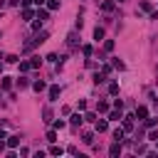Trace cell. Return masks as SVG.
<instances>
[{
    "instance_id": "277c9868",
    "label": "cell",
    "mask_w": 158,
    "mask_h": 158,
    "mask_svg": "<svg viewBox=\"0 0 158 158\" xmlns=\"http://www.w3.org/2000/svg\"><path fill=\"white\" fill-rule=\"evenodd\" d=\"M123 131H133V116H126L123 118Z\"/></svg>"
},
{
    "instance_id": "9c48e42d",
    "label": "cell",
    "mask_w": 158,
    "mask_h": 158,
    "mask_svg": "<svg viewBox=\"0 0 158 158\" xmlns=\"http://www.w3.org/2000/svg\"><path fill=\"white\" fill-rule=\"evenodd\" d=\"M81 141H84L86 146H91V143H94V133H91V131H86V133L81 136Z\"/></svg>"
},
{
    "instance_id": "d4e9b609",
    "label": "cell",
    "mask_w": 158,
    "mask_h": 158,
    "mask_svg": "<svg viewBox=\"0 0 158 158\" xmlns=\"http://www.w3.org/2000/svg\"><path fill=\"white\" fill-rule=\"evenodd\" d=\"M5 62H10V64H17V62H20V59H17V57H15V54H7V57H5Z\"/></svg>"
},
{
    "instance_id": "74e56055",
    "label": "cell",
    "mask_w": 158,
    "mask_h": 158,
    "mask_svg": "<svg viewBox=\"0 0 158 158\" xmlns=\"http://www.w3.org/2000/svg\"><path fill=\"white\" fill-rule=\"evenodd\" d=\"M2 151H5V143H2V141H0V153H2Z\"/></svg>"
},
{
    "instance_id": "ac0fdd59",
    "label": "cell",
    "mask_w": 158,
    "mask_h": 158,
    "mask_svg": "<svg viewBox=\"0 0 158 158\" xmlns=\"http://www.w3.org/2000/svg\"><path fill=\"white\" fill-rule=\"evenodd\" d=\"M30 64H32V69H37V67L42 64V57H32V59H30Z\"/></svg>"
},
{
    "instance_id": "60d3db41",
    "label": "cell",
    "mask_w": 158,
    "mask_h": 158,
    "mask_svg": "<svg viewBox=\"0 0 158 158\" xmlns=\"http://www.w3.org/2000/svg\"><path fill=\"white\" fill-rule=\"evenodd\" d=\"M118 2H123V0H118Z\"/></svg>"
},
{
    "instance_id": "d6986e66",
    "label": "cell",
    "mask_w": 158,
    "mask_h": 158,
    "mask_svg": "<svg viewBox=\"0 0 158 158\" xmlns=\"http://www.w3.org/2000/svg\"><path fill=\"white\" fill-rule=\"evenodd\" d=\"M101 81H106V74L101 72V74H94V84H101Z\"/></svg>"
},
{
    "instance_id": "e575fe53",
    "label": "cell",
    "mask_w": 158,
    "mask_h": 158,
    "mask_svg": "<svg viewBox=\"0 0 158 158\" xmlns=\"http://www.w3.org/2000/svg\"><path fill=\"white\" fill-rule=\"evenodd\" d=\"M64 126H67V123H64L62 118H57V121H54V128H64Z\"/></svg>"
},
{
    "instance_id": "cb8c5ba5",
    "label": "cell",
    "mask_w": 158,
    "mask_h": 158,
    "mask_svg": "<svg viewBox=\"0 0 158 158\" xmlns=\"http://www.w3.org/2000/svg\"><path fill=\"white\" fill-rule=\"evenodd\" d=\"M104 49L111 52V49H114V40H106V42H104Z\"/></svg>"
},
{
    "instance_id": "1f68e13d",
    "label": "cell",
    "mask_w": 158,
    "mask_h": 158,
    "mask_svg": "<svg viewBox=\"0 0 158 158\" xmlns=\"http://www.w3.org/2000/svg\"><path fill=\"white\" fill-rule=\"evenodd\" d=\"M114 67H116V69H123V67H126V64H123V62H121V59H114Z\"/></svg>"
},
{
    "instance_id": "7c38bea8",
    "label": "cell",
    "mask_w": 158,
    "mask_h": 158,
    "mask_svg": "<svg viewBox=\"0 0 158 158\" xmlns=\"http://www.w3.org/2000/svg\"><path fill=\"white\" fill-rule=\"evenodd\" d=\"M42 116H44V121L49 123V121H52V109H49V106H44V109H42Z\"/></svg>"
},
{
    "instance_id": "5b68a950",
    "label": "cell",
    "mask_w": 158,
    "mask_h": 158,
    "mask_svg": "<svg viewBox=\"0 0 158 158\" xmlns=\"http://www.w3.org/2000/svg\"><path fill=\"white\" fill-rule=\"evenodd\" d=\"M17 143H20V136H17V133H12V136H7V146H10V148H15Z\"/></svg>"
},
{
    "instance_id": "7402d4cb",
    "label": "cell",
    "mask_w": 158,
    "mask_h": 158,
    "mask_svg": "<svg viewBox=\"0 0 158 158\" xmlns=\"http://www.w3.org/2000/svg\"><path fill=\"white\" fill-rule=\"evenodd\" d=\"M32 89H35V91H44V81H35Z\"/></svg>"
},
{
    "instance_id": "f1b7e54d",
    "label": "cell",
    "mask_w": 158,
    "mask_h": 158,
    "mask_svg": "<svg viewBox=\"0 0 158 158\" xmlns=\"http://www.w3.org/2000/svg\"><path fill=\"white\" fill-rule=\"evenodd\" d=\"M81 52H84V57H89V54H91V44H84V47H81Z\"/></svg>"
},
{
    "instance_id": "8992f818",
    "label": "cell",
    "mask_w": 158,
    "mask_h": 158,
    "mask_svg": "<svg viewBox=\"0 0 158 158\" xmlns=\"http://www.w3.org/2000/svg\"><path fill=\"white\" fill-rule=\"evenodd\" d=\"M136 116H138V118H148V109H146V106H138V109H136Z\"/></svg>"
},
{
    "instance_id": "603a6c76",
    "label": "cell",
    "mask_w": 158,
    "mask_h": 158,
    "mask_svg": "<svg viewBox=\"0 0 158 158\" xmlns=\"http://www.w3.org/2000/svg\"><path fill=\"white\" fill-rule=\"evenodd\" d=\"M109 94H118V84H116V81L109 84Z\"/></svg>"
},
{
    "instance_id": "52a82bcc",
    "label": "cell",
    "mask_w": 158,
    "mask_h": 158,
    "mask_svg": "<svg viewBox=\"0 0 158 158\" xmlns=\"http://www.w3.org/2000/svg\"><path fill=\"white\" fill-rule=\"evenodd\" d=\"M118 118H123V116H121V109H114V111L109 114V121H118Z\"/></svg>"
},
{
    "instance_id": "e0dca14e",
    "label": "cell",
    "mask_w": 158,
    "mask_h": 158,
    "mask_svg": "<svg viewBox=\"0 0 158 158\" xmlns=\"http://www.w3.org/2000/svg\"><path fill=\"white\" fill-rule=\"evenodd\" d=\"M101 10H104V12H111V10H114V0H106V2L101 5Z\"/></svg>"
},
{
    "instance_id": "8d00e7d4",
    "label": "cell",
    "mask_w": 158,
    "mask_h": 158,
    "mask_svg": "<svg viewBox=\"0 0 158 158\" xmlns=\"http://www.w3.org/2000/svg\"><path fill=\"white\" fill-rule=\"evenodd\" d=\"M44 2H47V0H35V5H37V7H42Z\"/></svg>"
},
{
    "instance_id": "4316f807",
    "label": "cell",
    "mask_w": 158,
    "mask_h": 158,
    "mask_svg": "<svg viewBox=\"0 0 158 158\" xmlns=\"http://www.w3.org/2000/svg\"><path fill=\"white\" fill-rule=\"evenodd\" d=\"M47 7H49V10H57V7H59V2H57V0H49V2H47Z\"/></svg>"
},
{
    "instance_id": "44dd1931",
    "label": "cell",
    "mask_w": 158,
    "mask_h": 158,
    "mask_svg": "<svg viewBox=\"0 0 158 158\" xmlns=\"http://www.w3.org/2000/svg\"><path fill=\"white\" fill-rule=\"evenodd\" d=\"M27 84H30V81H27V77H20V79H17V86H20V89H25Z\"/></svg>"
},
{
    "instance_id": "83f0119b",
    "label": "cell",
    "mask_w": 158,
    "mask_h": 158,
    "mask_svg": "<svg viewBox=\"0 0 158 158\" xmlns=\"http://www.w3.org/2000/svg\"><path fill=\"white\" fill-rule=\"evenodd\" d=\"M141 10H143V12H148V10H151V2H148V0H143V2H141Z\"/></svg>"
},
{
    "instance_id": "2e32d148",
    "label": "cell",
    "mask_w": 158,
    "mask_h": 158,
    "mask_svg": "<svg viewBox=\"0 0 158 158\" xmlns=\"http://www.w3.org/2000/svg\"><path fill=\"white\" fill-rule=\"evenodd\" d=\"M49 153H52V156H62V153H64V148H62V146H52V148H49Z\"/></svg>"
},
{
    "instance_id": "836d02e7",
    "label": "cell",
    "mask_w": 158,
    "mask_h": 158,
    "mask_svg": "<svg viewBox=\"0 0 158 158\" xmlns=\"http://www.w3.org/2000/svg\"><path fill=\"white\" fill-rule=\"evenodd\" d=\"M84 121H94V123H96V114H86V116H84Z\"/></svg>"
},
{
    "instance_id": "4dcf8cb0",
    "label": "cell",
    "mask_w": 158,
    "mask_h": 158,
    "mask_svg": "<svg viewBox=\"0 0 158 158\" xmlns=\"http://www.w3.org/2000/svg\"><path fill=\"white\" fill-rule=\"evenodd\" d=\"M40 27H42V20H37V17H35V22H32V30H40Z\"/></svg>"
},
{
    "instance_id": "8fae6325",
    "label": "cell",
    "mask_w": 158,
    "mask_h": 158,
    "mask_svg": "<svg viewBox=\"0 0 158 158\" xmlns=\"http://www.w3.org/2000/svg\"><path fill=\"white\" fill-rule=\"evenodd\" d=\"M35 17L44 22V20H47V10H42V7H37V12H35Z\"/></svg>"
},
{
    "instance_id": "f35d334b",
    "label": "cell",
    "mask_w": 158,
    "mask_h": 158,
    "mask_svg": "<svg viewBox=\"0 0 158 158\" xmlns=\"http://www.w3.org/2000/svg\"><path fill=\"white\" fill-rule=\"evenodd\" d=\"M5 2H7V0H0V10H2V7H5Z\"/></svg>"
},
{
    "instance_id": "ab89813d",
    "label": "cell",
    "mask_w": 158,
    "mask_h": 158,
    "mask_svg": "<svg viewBox=\"0 0 158 158\" xmlns=\"http://www.w3.org/2000/svg\"><path fill=\"white\" fill-rule=\"evenodd\" d=\"M0 72H2V64H0Z\"/></svg>"
},
{
    "instance_id": "5bb4252c",
    "label": "cell",
    "mask_w": 158,
    "mask_h": 158,
    "mask_svg": "<svg viewBox=\"0 0 158 158\" xmlns=\"http://www.w3.org/2000/svg\"><path fill=\"white\" fill-rule=\"evenodd\" d=\"M81 121H84V116H81V114H74V116H72V126H79Z\"/></svg>"
},
{
    "instance_id": "f546056e",
    "label": "cell",
    "mask_w": 158,
    "mask_h": 158,
    "mask_svg": "<svg viewBox=\"0 0 158 158\" xmlns=\"http://www.w3.org/2000/svg\"><path fill=\"white\" fill-rule=\"evenodd\" d=\"M47 141H49V143H54V141H57V133H54V131H49V133H47Z\"/></svg>"
},
{
    "instance_id": "484cf974",
    "label": "cell",
    "mask_w": 158,
    "mask_h": 158,
    "mask_svg": "<svg viewBox=\"0 0 158 158\" xmlns=\"http://www.w3.org/2000/svg\"><path fill=\"white\" fill-rule=\"evenodd\" d=\"M12 86V79H7V77H2V89H10Z\"/></svg>"
},
{
    "instance_id": "3957f363",
    "label": "cell",
    "mask_w": 158,
    "mask_h": 158,
    "mask_svg": "<svg viewBox=\"0 0 158 158\" xmlns=\"http://www.w3.org/2000/svg\"><path fill=\"white\" fill-rule=\"evenodd\" d=\"M59 94H62V89H59V86H49V101H57V99H59Z\"/></svg>"
},
{
    "instance_id": "7a4b0ae2",
    "label": "cell",
    "mask_w": 158,
    "mask_h": 158,
    "mask_svg": "<svg viewBox=\"0 0 158 158\" xmlns=\"http://www.w3.org/2000/svg\"><path fill=\"white\" fill-rule=\"evenodd\" d=\"M77 42H79V35H77V32H69V35H67V44H69V47H77Z\"/></svg>"
},
{
    "instance_id": "d6a6232c",
    "label": "cell",
    "mask_w": 158,
    "mask_h": 158,
    "mask_svg": "<svg viewBox=\"0 0 158 158\" xmlns=\"http://www.w3.org/2000/svg\"><path fill=\"white\" fill-rule=\"evenodd\" d=\"M114 109H123V101L121 99H114Z\"/></svg>"
},
{
    "instance_id": "ffe728a7",
    "label": "cell",
    "mask_w": 158,
    "mask_h": 158,
    "mask_svg": "<svg viewBox=\"0 0 158 158\" xmlns=\"http://www.w3.org/2000/svg\"><path fill=\"white\" fill-rule=\"evenodd\" d=\"M96 109H99V114H106V111H109V104H106V101H99Z\"/></svg>"
},
{
    "instance_id": "6da1fadb",
    "label": "cell",
    "mask_w": 158,
    "mask_h": 158,
    "mask_svg": "<svg viewBox=\"0 0 158 158\" xmlns=\"http://www.w3.org/2000/svg\"><path fill=\"white\" fill-rule=\"evenodd\" d=\"M109 156H111V158H116V156H121V143H118V141H114V146L109 148Z\"/></svg>"
},
{
    "instance_id": "30bf717a",
    "label": "cell",
    "mask_w": 158,
    "mask_h": 158,
    "mask_svg": "<svg viewBox=\"0 0 158 158\" xmlns=\"http://www.w3.org/2000/svg\"><path fill=\"white\" fill-rule=\"evenodd\" d=\"M32 17H35V12L30 7H22V20H32Z\"/></svg>"
},
{
    "instance_id": "b9f144b4",
    "label": "cell",
    "mask_w": 158,
    "mask_h": 158,
    "mask_svg": "<svg viewBox=\"0 0 158 158\" xmlns=\"http://www.w3.org/2000/svg\"><path fill=\"white\" fill-rule=\"evenodd\" d=\"M156 143H158V141H156Z\"/></svg>"
},
{
    "instance_id": "4fadbf2b",
    "label": "cell",
    "mask_w": 158,
    "mask_h": 158,
    "mask_svg": "<svg viewBox=\"0 0 158 158\" xmlns=\"http://www.w3.org/2000/svg\"><path fill=\"white\" fill-rule=\"evenodd\" d=\"M94 40H96V42L104 40V27H96V30H94Z\"/></svg>"
},
{
    "instance_id": "ba28073f",
    "label": "cell",
    "mask_w": 158,
    "mask_h": 158,
    "mask_svg": "<svg viewBox=\"0 0 158 158\" xmlns=\"http://www.w3.org/2000/svg\"><path fill=\"white\" fill-rule=\"evenodd\" d=\"M106 128H109V121H104V118L99 121V118H96V131L101 133V131H106Z\"/></svg>"
},
{
    "instance_id": "9a60e30c",
    "label": "cell",
    "mask_w": 158,
    "mask_h": 158,
    "mask_svg": "<svg viewBox=\"0 0 158 158\" xmlns=\"http://www.w3.org/2000/svg\"><path fill=\"white\" fill-rule=\"evenodd\" d=\"M114 141H118V143L123 141V128H116V131H114Z\"/></svg>"
},
{
    "instance_id": "d590c367",
    "label": "cell",
    "mask_w": 158,
    "mask_h": 158,
    "mask_svg": "<svg viewBox=\"0 0 158 158\" xmlns=\"http://www.w3.org/2000/svg\"><path fill=\"white\" fill-rule=\"evenodd\" d=\"M20 2H22V7H30V5L35 2V0H20Z\"/></svg>"
}]
</instances>
